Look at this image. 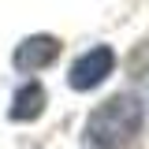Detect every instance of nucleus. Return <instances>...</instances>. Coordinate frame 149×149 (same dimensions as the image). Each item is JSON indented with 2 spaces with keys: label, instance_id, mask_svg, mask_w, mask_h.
Masks as SVG:
<instances>
[{
  "label": "nucleus",
  "instance_id": "f257e3e1",
  "mask_svg": "<svg viewBox=\"0 0 149 149\" xmlns=\"http://www.w3.org/2000/svg\"><path fill=\"white\" fill-rule=\"evenodd\" d=\"M138 130H142V104L127 93H119L86 119V142L101 149H119L130 146L138 138Z\"/></svg>",
  "mask_w": 149,
  "mask_h": 149
},
{
  "label": "nucleus",
  "instance_id": "f03ea898",
  "mask_svg": "<svg viewBox=\"0 0 149 149\" xmlns=\"http://www.w3.org/2000/svg\"><path fill=\"white\" fill-rule=\"evenodd\" d=\"M112 67H116L112 49H108V45H97V49H90L86 56H78V60H74L67 82H71V90L86 93V90H93V86H101V82L112 74Z\"/></svg>",
  "mask_w": 149,
  "mask_h": 149
},
{
  "label": "nucleus",
  "instance_id": "7ed1b4c3",
  "mask_svg": "<svg viewBox=\"0 0 149 149\" xmlns=\"http://www.w3.org/2000/svg\"><path fill=\"white\" fill-rule=\"evenodd\" d=\"M56 56H60V41L49 34H34V37H26L22 45L15 49V67L19 71H41V67H49Z\"/></svg>",
  "mask_w": 149,
  "mask_h": 149
},
{
  "label": "nucleus",
  "instance_id": "20e7f679",
  "mask_svg": "<svg viewBox=\"0 0 149 149\" xmlns=\"http://www.w3.org/2000/svg\"><path fill=\"white\" fill-rule=\"evenodd\" d=\"M41 108H45V90H41V82H26V86L15 93L8 116H11L15 123H30V119L41 116Z\"/></svg>",
  "mask_w": 149,
  "mask_h": 149
},
{
  "label": "nucleus",
  "instance_id": "39448f33",
  "mask_svg": "<svg viewBox=\"0 0 149 149\" xmlns=\"http://www.w3.org/2000/svg\"><path fill=\"white\" fill-rule=\"evenodd\" d=\"M93 149H101V146H93Z\"/></svg>",
  "mask_w": 149,
  "mask_h": 149
}]
</instances>
